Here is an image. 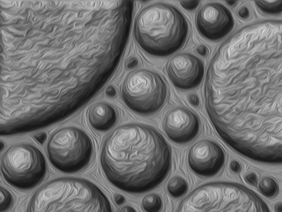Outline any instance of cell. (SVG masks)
<instances>
[{
    "mask_svg": "<svg viewBox=\"0 0 282 212\" xmlns=\"http://www.w3.org/2000/svg\"><path fill=\"white\" fill-rule=\"evenodd\" d=\"M27 212H114L104 192L90 181L61 178L33 194Z\"/></svg>",
    "mask_w": 282,
    "mask_h": 212,
    "instance_id": "obj_5",
    "label": "cell"
},
{
    "mask_svg": "<svg viewBox=\"0 0 282 212\" xmlns=\"http://www.w3.org/2000/svg\"><path fill=\"white\" fill-rule=\"evenodd\" d=\"M237 15L239 16L240 19L248 20V19H250L252 14H251L250 9L248 6H243V7L239 8L238 10Z\"/></svg>",
    "mask_w": 282,
    "mask_h": 212,
    "instance_id": "obj_20",
    "label": "cell"
},
{
    "mask_svg": "<svg viewBox=\"0 0 282 212\" xmlns=\"http://www.w3.org/2000/svg\"><path fill=\"white\" fill-rule=\"evenodd\" d=\"M226 4H228V5H231V6H233V5H236L237 2L236 1H226Z\"/></svg>",
    "mask_w": 282,
    "mask_h": 212,
    "instance_id": "obj_32",
    "label": "cell"
},
{
    "mask_svg": "<svg viewBox=\"0 0 282 212\" xmlns=\"http://www.w3.org/2000/svg\"><path fill=\"white\" fill-rule=\"evenodd\" d=\"M35 138H36V139H37V141L39 142V143L43 144L44 141L46 140V134H44V133H41V134L35 135Z\"/></svg>",
    "mask_w": 282,
    "mask_h": 212,
    "instance_id": "obj_30",
    "label": "cell"
},
{
    "mask_svg": "<svg viewBox=\"0 0 282 212\" xmlns=\"http://www.w3.org/2000/svg\"><path fill=\"white\" fill-rule=\"evenodd\" d=\"M1 172L9 184L20 190H30L43 181L47 172L46 159L32 144L12 145L1 160Z\"/></svg>",
    "mask_w": 282,
    "mask_h": 212,
    "instance_id": "obj_9",
    "label": "cell"
},
{
    "mask_svg": "<svg viewBox=\"0 0 282 212\" xmlns=\"http://www.w3.org/2000/svg\"><path fill=\"white\" fill-rule=\"evenodd\" d=\"M133 33L142 50L155 57H167L182 49L189 37V24L173 5L156 3L141 10Z\"/></svg>",
    "mask_w": 282,
    "mask_h": 212,
    "instance_id": "obj_4",
    "label": "cell"
},
{
    "mask_svg": "<svg viewBox=\"0 0 282 212\" xmlns=\"http://www.w3.org/2000/svg\"><path fill=\"white\" fill-rule=\"evenodd\" d=\"M171 81L181 90L197 88L204 75V66L200 58L189 53H182L172 57L166 65Z\"/></svg>",
    "mask_w": 282,
    "mask_h": 212,
    "instance_id": "obj_12",
    "label": "cell"
},
{
    "mask_svg": "<svg viewBox=\"0 0 282 212\" xmlns=\"http://www.w3.org/2000/svg\"><path fill=\"white\" fill-rule=\"evenodd\" d=\"M163 201L158 194H148L142 201V209L144 212H161Z\"/></svg>",
    "mask_w": 282,
    "mask_h": 212,
    "instance_id": "obj_17",
    "label": "cell"
},
{
    "mask_svg": "<svg viewBox=\"0 0 282 212\" xmlns=\"http://www.w3.org/2000/svg\"><path fill=\"white\" fill-rule=\"evenodd\" d=\"M259 191L266 198H274L279 193V185L274 178L265 177L260 182Z\"/></svg>",
    "mask_w": 282,
    "mask_h": 212,
    "instance_id": "obj_16",
    "label": "cell"
},
{
    "mask_svg": "<svg viewBox=\"0 0 282 212\" xmlns=\"http://www.w3.org/2000/svg\"><path fill=\"white\" fill-rule=\"evenodd\" d=\"M167 96V86L162 76L146 69L130 72L122 86L121 96L124 105L142 115L160 111Z\"/></svg>",
    "mask_w": 282,
    "mask_h": 212,
    "instance_id": "obj_8",
    "label": "cell"
},
{
    "mask_svg": "<svg viewBox=\"0 0 282 212\" xmlns=\"http://www.w3.org/2000/svg\"><path fill=\"white\" fill-rule=\"evenodd\" d=\"M189 102L194 106H199L200 105V99L195 94H191L188 97Z\"/></svg>",
    "mask_w": 282,
    "mask_h": 212,
    "instance_id": "obj_26",
    "label": "cell"
},
{
    "mask_svg": "<svg viewBox=\"0 0 282 212\" xmlns=\"http://www.w3.org/2000/svg\"><path fill=\"white\" fill-rule=\"evenodd\" d=\"M225 152L216 142L203 139L195 143L188 153V164L191 171L204 178L218 175L225 164Z\"/></svg>",
    "mask_w": 282,
    "mask_h": 212,
    "instance_id": "obj_11",
    "label": "cell"
},
{
    "mask_svg": "<svg viewBox=\"0 0 282 212\" xmlns=\"http://www.w3.org/2000/svg\"><path fill=\"white\" fill-rule=\"evenodd\" d=\"M198 32L209 41H217L226 37L234 29L235 22L230 10L218 3L208 4L196 14Z\"/></svg>",
    "mask_w": 282,
    "mask_h": 212,
    "instance_id": "obj_10",
    "label": "cell"
},
{
    "mask_svg": "<svg viewBox=\"0 0 282 212\" xmlns=\"http://www.w3.org/2000/svg\"><path fill=\"white\" fill-rule=\"evenodd\" d=\"M189 184L187 181L182 177H175L169 181L167 191L174 198H180L188 192Z\"/></svg>",
    "mask_w": 282,
    "mask_h": 212,
    "instance_id": "obj_15",
    "label": "cell"
},
{
    "mask_svg": "<svg viewBox=\"0 0 282 212\" xmlns=\"http://www.w3.org/2000/svg\"><path fill=\"white\" fill-rule=\"evenodd\" d=\"M163 128L167 137L176 144H187L200 132L199 117L185 107H176L165 114Z\"/></svg>",
    "mask_w": 282,
    "mask_h": 212,
    "instance_id": "obj_13",
    "label": "cell"
},
{
    "mask_svg": "<svg viewBox=\"0 0 282 212\" xmlns=\"http://www.w3.org/2000/svg\"><path fill=\"white\" fill-rule=\"evenodd\" d=\"M101 167L118 189L142 194L155 189L170 174L171 147L151 126L126 123L119 126L103 143Z\"/></svg>",
    "mask_w": 282,
    "mask_h": 212,
    "instance_id": "obj_3",
    "label": "cell"
},
{
    "mask_svg": "<svg viewBox=\"0 0 282 212\" xmlns=\"http://www.w3.org/2000/svg\"><path fill=\"white\" fill-rule=\"evenodd\" d=\"M114 199H115V203H116L118 205H124L125 202H126V199H125V197H124L122 194H115Z\"/></svg>",
    "mask_w": 282,
    "mask_h": 212,
    "instance_id": "obj_27",
    "label": "cell"
},
{
    "mask_svg": "<svg viewBox=\"0 0 282 212\" xmlns=\"http://www.w3.org/2000/svg\"><path fill=\"white\" fill-rule=\"evenodd\" d=\"M118 212H138L136 210L135 208H133L131 205H125L120 208Z\"/></svg>",
    "mask_w": 282,
    "mask_h": 212,
    "instance_id": "obj_28",
    "label": "cell"
},
{
    "mask_svg": "<svg viewBox=\"0 0 282 212\" xmlns=\"http://www.w3.org/2000/svg\"><path fill=\"white\" fill-rule=\"evenodd\" d=\"M275 212H282V202L276 203L275 205Z\"/></svg>",
    "mask_w": 282,
    "mask_h": 212,
    "instance_id": "obj_31",
    "label": "cell"
},
{
    "mask_svg": "<svg viewBox=\"0 0 282 212\" xmlns=\"http://www.w3.org/2000/svg\"><path fill=\"white\" fill-rule=\"evenodd\" d=\"M117 119V111L108 103H96L88 111V120L90 125L100 132H106L112 129Z\"/></svg>",
    "mask_w": 282,
    "mask_h": 212,
    "instance_id": "obj_14",
    "label": "cell"
},
{
    "mask_svg": "<svg viewBox=\"0 0 282 212\" xmlns=\"http://www.w3.org/2000/svg\"><path fill=\"white\" fill-rule=\"evenodd\" d=\"M255 4L264 14L270 15L282 14V1H256Z\"/></svg>",
    "mask_w": 282,
    "mask_h": 212,
    "instance_id": "obj_18",
    "label": "cell"
},
{
    "mask_svg": "<svg viewBox=\"0 0 282 212\" xmlns=\"http://www.w3.org/2000/svg\"><path fill=\"white\" fill-rule=\"evenodd\" d=\"M46 152L50 163L57 170L64 174H76L90 164L94 145L84 130L66 127L51 135Z\"/></svg>",
    "mask_w": 282,
    "mask_h": 212,
    "instance_id": "obj_7",
    "label": "cell"
},
{
    "mask_svg": "<svg viewBox=\"0 0 282 212\" xmlns=\"http://www.w3.org/2000/svg\"><path fill=\"white\" fill-rule=\"evenodd\" d=\"M14 196L9 190L0 187V212H8L14 206Z\"/></svg>",
    "mask_w": 282,
    "mask_h": 212,
    "instance_id": "obj_19",
    "label": "cell"
},
{
    "mask_svg": "<svg viewBox=\"0 0 282 212\" xmlns=\"http://www.w3.org/2000/svg\"><path fill=\"white\" fill-rule=\"evenodd\" d=\"M204 99L213 128L233 150L282 164V20L245 26L221 44Z\"/></svg>",
    "mask_w": 282,
    "mask_h": 212,
    "instance_id": "obj_2",
    "label": "cell"
},
{
    "mask_svg": "<svg viewBox=\"0 0 282 212\" xmlns=\"http://www.w3.org/2000/svg\"><path fill=\"white\" fill-rule=\"evenodd\" d=\"M195 51L198 54H200L202 57H207V55L209 54V49L204 45H200V46L197 47Z\"/></svg>",
    "mask_w": 282,
    "mask_h": 212,
    "instance_id": "obj_25",
    "label": "cell"
},
{
    "mask_svg": "<svg viewBox=\"0 0 282 212\" xmlns=\"http://www.w3.org/2000/svg\"><path fill=\"white\" fill-rule=\"evenodd\" d=\"M0 135L29 133L71 116L117 70L134 3L0 1Z\"/></svg>",
    "mask_w": 282,
    "mask_h": 212,
    "instance_id": "obj_1",
    "label": "cell"
},
{
    "mask_svg": "<svg viewBox=\"0 0 282 212\" xmlns=\"http://www.w3.org/2000/svg\"><path fill=\"white\" fill-rule=\"evenodd\" d=\"M138 64H139V62H138V60L136 57H130L126 62L127 68H134L136 66H138Z\"/></svg>",
    "mask_w": 282,
    "mask_h": 212,
    "instance_id": "obj_24",
    "label": "cell"
},
{
    "mask_svg": "<svg viewBox=\"0 0 282 212\" xmlns=\"http://www.w3.org/2000/svg\"><path fill=\"white\" fill-rule=\"evenodd\" d=\"M200 5V1H195V0H193V1H182V2H181V5H182V7H183L185 10H190V11L197 9Z\"/></svg>",
    "mask_w": 282,
    "mask_h": 212,
    "instance_id": "obj_22",
    "label": "cell"
},
{
    "mask_svg": "<svg viewBox=\"0 0 282 212\" xmlns=\"http://www.w3.org/2000/svg\"><path fill=\"white\" fill-rule=\"evenodd\" d=\"M230 170L234 174H239L242 171V166L240 162H238L236 160H233L230 164Z\"/></svg>",
    "mask_w": 282,
    "mask_h": 212,
    "instance_id": "obj_23",
    "label": "cell"
},
{
    "mask_svg": "<svg viewBox=\"0 0 282 212\" xmlns=\"http://www.w3.org/2000/svg\"><path fill=\"white\" fill-rule=\"evenodd\" d=\"M106 95L107 96H109V97H114L116 95V90H115V87H108L106 90Z\"/></svg>",
    "mask_w": 282,
    "mask_h": 212,
    "instance_id": "obj_29",
    "label": "cell"
},
{
    "mask_svg": "<svg viewBox=\"0 0 282 212\" xmlns=\"http://www.w3.org/2000/svg\"><path fill=\"white\" fill-rule=\"evenodd\" d=\"M244 181L248 184L256 187L258 183V177H257V174H255V173H249V174H247L244 176Z\"/></svg>",
    "mask_w": 282,
    "mask_h": 212,
    "instance_id": "obj_21",
    "label": "cell"
},
{
    "mask_svg": "<svg viewBox=\"0 0 282 212\" xmlns=\"http://www.w3.org/2000/svg\"><path fill=\"white\" fill-rule=\"evenodd\" d=\"M176 212H271L268 205L248 187L215 182L196 187L181 201Z\"/></svg>",
    "mask_w": 282,
    "mask_h": 212,
    "instance_id": "obj_6",
    "label": "cell"
}]
</instances>
